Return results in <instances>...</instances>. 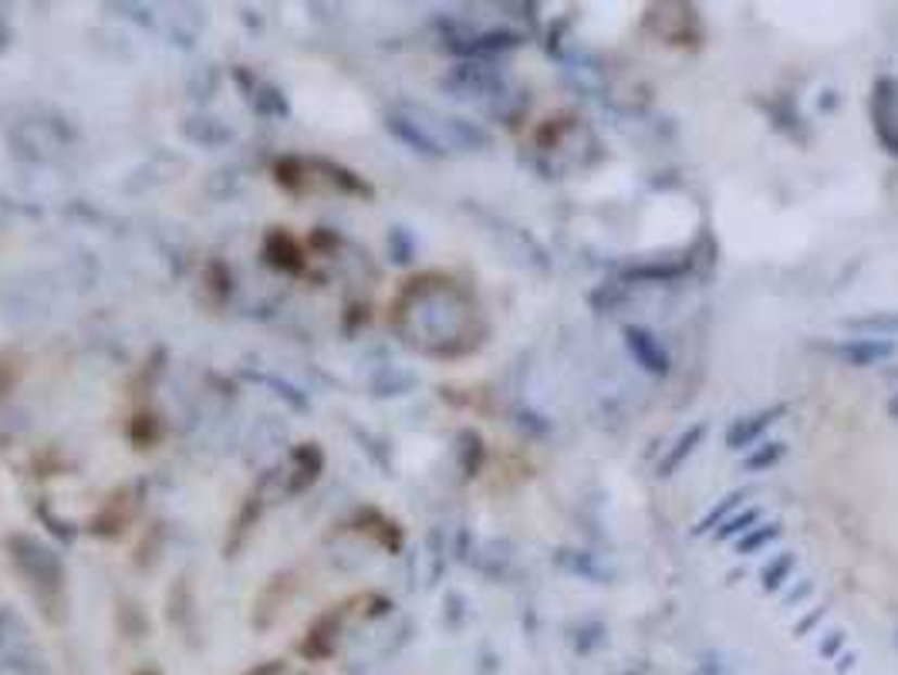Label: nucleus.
I'll return each mask as SVG.
<instances>
[{"label": "nucleus", "instance_id": "obj_1", "mask_svg": "<svg viewBox=\"0 0 898 675\" xmlns=\"http://www.w3.org/2000/svg\"><path fill=\"white\" fill-rule=\"evenodd\" d=\"M625 348L632 352V358L645 368V372H653V375H666V372H669V355H666V348L656 342L653 331H645V328H629V331H625Z\"/></svg>", "mask_w": 898, "mask_h": 675}, {"label": "nucleus", "instance_id": "obj_2", "mask_svg": "<svg viewBox=\"0 0 898 675\" xmlns=\"http://www.w3.org/2000/svg\"><path fill=\"white\" fill-rule=\"evenodd\" d=\"M891 355H895V342H888V338H851V342L838 345V358L855 368L878 365Z\"/></svg>", "mask_w": 898, "mask_h": 675}, {"label": "nucleus", "instance_id": "obj_3", "mask_svg": "<svg viewBox=\"0 0 898 675\" xmlns=\"http://www.w3.org/2000/svg\"><path fill=\"white\" fill-rule=\"evenodd\" d=\"M777 416H784V406H773L767 412H757V416H743L730 425V433H726V446L730 449H743V446H750L757 443L767 429L777 422Z\"/></svg>", "mask_w": 898, "mask_h": 675}, {"label": "nucleus", "instance_id": "obj_4", "mask_svg": "<svg viewBox=\"0 0 898 675\" xmlns=\"http://www.w3.org/2000/svg\"><path fill=\"white\" fill-rule=\"evenodd\" d=\"M703 436H706V425H703V422H696L693 429H686V436L675 440V446L669 449V456L659 463V476H672V473L679 470V463H683V459L703 443Z\"/></svg>", "mask_w": 898, "mask_h": 675}, {"label": "nucleus", "instance_id": "obj_5", "mask_svg": "<svg viewBox=\"0 0 898 675\" xmlns=\"http://www.w3.org/2000/svg\"><path fill=\"white\" fill-rule=\"evenodd\" d=\"M794 568H797V558H794V555H777V558H773V561L760 571L763 588H767V591H777V588L784 585V581H791Z\"/></svg>", "mask_w": 898, "mask_h": 675}, {"label": "nucleus", "instance_id": "obj_6", "mask_svg": "<svg viewBox=\"0 0 898 675\" xmlns=\"http://www.w3.org/2000/svg\"><path fill=\"white\" fill-rule=\"evenodd\" d=\"M777 537H781V524H763V527H754V531L743 534L736 540V547H739V555H757V550L770 547Z\"/></svg>", "mask_w": 898, "mask_h": 675}, {"label": "nucleus", "instance_id": "obj_7", "mask_svg": "<svg viewBox=\"0 0 898 675\" xmlns=\"http://www.w3.org/2000/svg\"><path fill=\"white\" fill-rule=\"evenodd\" d=\"M743 497H747V489H736V494L723 497V504H720V507H713V510H709V513L699 520L696 534H706L709 527H717L720 520H730V510H739V507H743Z\"/></svg>", "mask_w": 898, "mask_h": 675}, {"label": "nucleus", "instance_id": "obj_8", "mask_svg": "<svg viewBox=\"0 0 898 675\" xmlns=\"http://www.w3.org/2000/svg\"><path fill=\"white\" fill-rule=\"evenodd\" d=\"M757 517H760V510H743L739 517H730V520H723V527L717 531V537H720V540H733V537H743V534H747V531H754Z\"/></svg>", "mask_w": 898, "mask_h": 675}, {"label": "nucleus", "instance_id": "obj_9", "mask_svg": "<svg viewBox=\"0 0 898 675\" xmlns=\"http://www.w3.org/2000/svg\"><path fill=\"white\" fill-rule=\"evenodd\" d=\"M781 456H784V443H767L763 449H757V453L747 459V470H767V467L777 463Z\"/></svg>", "mask_w": 898, "mask_h": 675}, {"label": "nucleus", "instance_id": "obj_10", "mask_svg": "<svg viewBox=\"0 0 898 675\" xmlns=\"http://www.w3.org/2000/svg\"><path fill=\"white\" fill-rule=\"evenodd\" d=\"M808 595H811V581H800V585H797V588H794V591L787 595V604L794 608V604H797L800 598H808Z\"/></svg>", "mask_w": 898, "mask_h": 675}, {"label": "nucleus", "instance_id": "obj_11", "mask_svg": "<svg viewBox=\"0 0 898 675\" xmlns=\"http://www.w3.org/2000/svg\"><path fill=\"white\" fill-rule=\"evenodd\" d=\"M139 675H160V672H139Z\"/></svg>", "mask_w": 898, "mask_h": 675}, {"label": "nucleus", "instance_id": "obj_12", "mask_svg": "<svg viewBox=\"0 0 898 675\" xmlns=\"http://www.w3.org/2000/svg\"><path fill=\"white\" fill-rule=\"evenodd\" d=\"M895 638H898V635H895Z\"/></svg>", "mask_w": 898, "mask_h": 675}]
</instances>
